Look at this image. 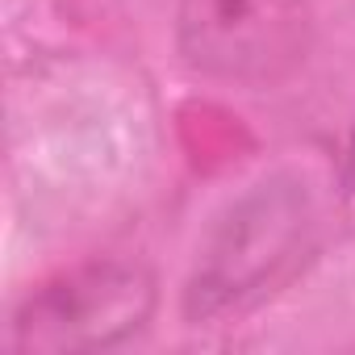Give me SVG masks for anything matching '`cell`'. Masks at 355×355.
Wrapping results in <instances>:
<instances>
[{"instance_id":"3957f363","label":"cell","mask_w":355,"mask_h":355,"mask_svg":"<svg viewBox=\"0 0 355 355\" xmlns=\"http://www.w3.org/2000/svg\"><path fill=\"white\" fill-rule=\"evenodd\" d=\"M155 309V276L130 259H101L26 297L13 318L21 351H105L134 338Z\"/></svg>"},{"instance_id":"6da1fadb","label":"cell","mask_w":355,"mask_h":355,"mask_svg":"<svg viewBox=\"0 0 355 355\" xmlns=\"http://www.w3.org/2000/svg\"><path fill=\"white\" fill-rule=\"evenodd\" d=\"M309 0H180L175 51L180 59L230 88H276L309 55Z\"/></svg>"},{"instance_id":"277c9868","label":"cell","mask_w":355,"mask_h":355,"mask_svg":"<svg viewBox=\"0 0 355 355\" xmlns=\"http://www.w3.org/2000/svg\"><path fill=\"white\" fill-rule=\"evenodd\" d=\"M347 184L355 189V130H351V142H347Z\"/></svg>"},{"instance_id":"7a4b0ae2","label":"cell","mask_w":355,"mask_h":355,"mask_svg":"<svg viewBox=\"0 0 355 355\" xmlns=\"http://www.w3.org/2000/svg\"><path fill=\"white\" fill-rule=\"evenodd\" d=\"M305 230H309V197L293 180L259 184L251 197L230 205V218L218 222L189 280L184 293L189 318L226 313L263 284H272L293 263Z\"/></svg>"}]
</instances>
